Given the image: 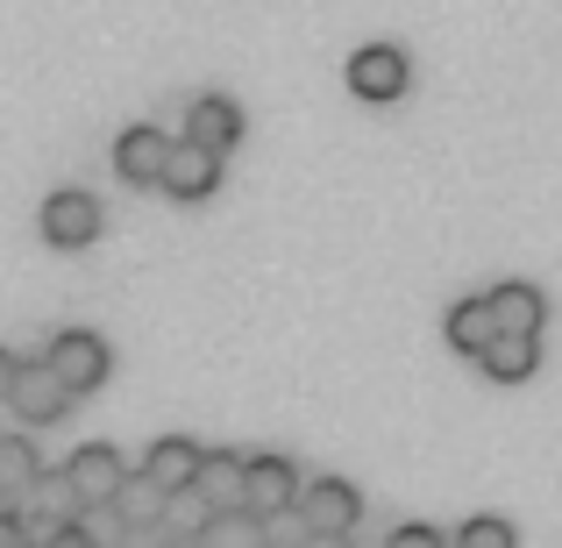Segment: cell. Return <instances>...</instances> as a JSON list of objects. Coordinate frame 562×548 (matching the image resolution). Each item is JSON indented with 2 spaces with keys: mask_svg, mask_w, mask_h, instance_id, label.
<instances>
[{
  "mask_svg": "<svg viewBox=\"0 0 562 548\" xmlns=\"http://www.w3.org/2000/svg\"><path fill=\"white\" fill-rule=\"evenodd\" d=\"M300 463L292 456H249V470H243V513H257L263 527H278L292 506H300Z\"/></svg>",
  "mask_w": 562,
  "mask_h": 548,
  "instance_id": "6da1fadb",
  "label": "cell"
},
{
  "mask_svg": "<svg viewBox=\"0 0 562 548\" xmlns=\"http://www.w3.org/2000/svg\"><path fill=\"white\" fill-rule=\"evenodd\" d=\"M300 527L306 535H357V521H363V499H357V484L349 478H314L300 492Z\"/></svg>",
  "mask_w": 562,
  "mask_h": 548,
  "instance_id": "7a4b0ae2",
  "label": "cell"
},
{
  "mask_svg": "<svg viewBox=\"0 0 562 548\" xmlns=\"http://www.w3.org/2000/svg\"><path fill=\"white\" fill-rule=\"evenodd\" d=\"M43 357H50V370L71 384V399H79V392H100V384H108V370H114L108 343H100V335H86V328L50 335V349H43Z\"/></svg>",
  "mask_w": 562,
  "mask_h": 548,
  "instance_id": "3957f363",
  "label": "cell"
},
{
  "mask_svg": "<svg viewBox=\"0 0 562 548\" xmlns=\"http://www.w3.org/2000/svg\"><path fill=\"white\" fill-rule=\"evenodd\" d=\"M8 406L22 413L29 427H50V421H65V406H71V384L50 370V357H43V364H22V370H14V392H8Z\"/></svg>",
  "mask_w": 562,
  "mask_h": 548,
  "instance_id": "277c9868",
  "label": "cell"
},
{
  "mask_svg": "<svg viewBox=\"0 0 562 548\" xmlns=\"http://www.w3.org/2000/svg\"><path fill=\"white\" fill-rule=\"evenodd\" d=\"M65 478H71V492H79L86 506H108V499L122 492L128 463H122V449H108V441H86V449H71Z\"/></svg>",
  "mask_w": 562,
  "mask_h": 548,
  "instance_id": "5b68a950",
  "label": "cell"
},
{
  "mask_svg": "<svg viewBox=\"0 0 562 548\" xmlns=\"http://www.w3.org/2000/svg\"><path fill=\"white\" fill-rule=\"evenodd\" d=\"M43 235H50L57 249H86L100 235V200L93 192H50V200H43Z\"/></svg>",
  "mask_w": 562,
  "mask_h": 548,
  "instance_id": "8992f818",
  "label": "cell"
},
{
  "mask_svg": "<svg viewBox=\"0 0 562 548\" xmlns=\"http://www.w3.org/2000/svg\"><path fill=\"white\" fill-rule=\"evenodd\" d=\"M165 165H171L165 128H122V136H114V171H122L128 186H165Z\"/></svg>",
  "mask_w": 562,
  "mask_h": 548,
  "instance_id": "52a82bcc",
  "label": "cell"
},
{
  "mask_svg": "<svg viewBox=\"0 0 562 548\" xmlns=\"http://www.w3.org/2000/svg\"><path fill=\"white\" fill-rule=\"evenodd\" d=\"M214 186H221V150L179 136V143H171V165H165V192H171V200H206Z\"/></svg>",
  "mask_w": 562,
  "mask_h": 548,
  "instance_id": "ba28073f",
  "label": "cell"
},
{
  "mask_svg": "<svg viewBox=\"0 0 562 548\" xmlns=\"http://www.w3.org/2000/svg\"><path fill=\"white\" fill-rule=\"evenodd\" d=\"M406 79H413V65H406V51H392V43H371V51L349 57V86H357L363 100H398Z\"/></svg>",
  "mask_w": 562,
  "mask_h": 548,
  "instance_id": "9c48e42d",
  "label": "cell"
},
{
  "mask_svg": "<svg viewBox=\"0 0 562 548\" xmlns=\"http://www.w3.org/2000/svg\"><path fill=\"white\" fill-rule=\"evenodd\" d=\"M243 470H249V456L206 449V463H200V478H192V492H200L214 513H235V506H243Z\"/></svg>",
  "mask_w": 562,
  "mask_h": 548,
  "instance_id": "30bf717a",
  "label": "cell"
},
{
  "mask_svg": "<svg viewBox=\"0 0 562 548\" xmlns=\"http://www.w3.org/2000/svg\"><path fill=\"white\" fill-rule=\"evenodd\" d=\"M200 463H206V449H200V441H186V435H165V441H150V456H143V470H150V478L165 484V492H192Z\"/></svg>",
  "mask_w": 562,
  "mask_h": 548,
  "instance_id": "8fae6325",
  "label": "cell"
},
{
  "mask_svg": "<svg viewBox=\"0 0 562 548\" xmlns=\"http://www.w3.org/2000/svg\"><path fill=\"white\" fill-rule=\"evenodd\" d=\"M186 136H192V143H206V150H235V136H243V108H235L228 93H206V100H192V114H186Z\"/></svg>",
  "mask_w": 562,
  "mask_h": 548,
  "instance_id": "7c38bea8",
  "label": "cell"
},
{
  "mask_svg": "<svg viewBox=\"0 0 562 548\" xmlns=\"http://www.w3.org/2000/svg\"><path fill=\"white\" fill-rule=\"evenodd\" d=\"M492 300V314H498V335H541V321H549V300H541L535 286H498V292H484Z\"/></svg>",
  "mask_w": 562,
  "mask_h": 548,
  "instance_id": "4fadbf2b",
  "label": "cell"
},
{
  "mask_svg": "<svg viewBox=\"0 0 562 548\" xmlns=\"http://www.w3.org/2000/svg\"><path fill=\"white\" fill-rule=\"evenodd\" d=\"M449 343L463 349V357H484V349L498 343V314H492V300H456V306H449Z\"/></svg>",
  "mask_w": 562,
  "mask_h": 548,
  "instance_id": "5bb4252c",
  "label": "cell"
},
{
  "mask_svg": "<svg viewBox=\"0 0 562 548\" xmlns=\"http://www.w3.org/2000/svg\"><path fill=\"white\" fill-rule=\"evenodd\" d=\"M22 513H29V521H57V527H65V521H79V513H86V499L71 492V478H65V470H57V478H50V470H43V478L29 484Z\"/></svg>",
  "mask_w": 562,
  "mask_h": 548,
  "instance_id": "9a60e30c",
  "label": "cell"
},
{
  "mask_svg": "<svg viewBox=\"0 0 562 548\" xmlns=\"http://www.w3.org/2000/svg\"><path fill=\"white\" fill-rule=\"evenodd\" d=\"M36 478H43L36 441H29V435H0V499H14V506H22Z\"/></svg>",
  "mask_w": 562,
  "mask_h": 548,
  "instance_id": "2e32d148",
  "label": "cell"
},
{
  "mask_svg": "<svg viewBox=\"0 0 562 548\" xmlns=\"http://www.w3.org/2000/svg\"><path fill=\"white\" fill-rule=\"evenodd\" d=\"M477 364L492 370L498 384H520V378H535V364H541V343H535V335H498V343L484 349Z\"/></svg>",
  "mask_w": 562,
  "mask_h": 548,
  "instance_id": "e0dca14e",
  "label": "cell"
},
{
  "mask_svg": "<svg viewBox=\"0 0 562 548\" xmlns=\"http://www.w3.org/2000/svg\"><path fill=\"white\" fill-rule=\"evenodd\" d=\"M200 548H278L271 541V527L257 521V513H214V521H206V535H200Z\"/></svg>",
  "mask_w": 562,
  "mask_h": 548,
  "instance_id": "ac0fdd59",
  "label": "cell"
},
{
  "mask_svg": "<svg viewBox=\"0 0 562 548\" xmlns=\"http://www.w3.org/2000/svg\"><path fill=\"white\" fill-rule=\"evenodd\" d=\"M114 506L128 513V527H157L165 521V506H171V492L150 478V470H136V478H122V492H114Z\"/></svg>",
  "mask_w": 562,
  "mask_h": 548,
  "instance_id": "d6986e66",
  "label": "cell"
},
{
  "mask_svg": "<svg viewBox=\"0 0 562 548\" xmlns=\"http://www.w3.org/2000/svg\"><path fill=\"white\" fill-rule=\"evenodd\" d=\"M206 521H214V506H206L200 492H171V506H165V527L179 541H200L206 535Z\"/></svg>",
  "mask_w": 562,
  "mask_h": 548,
  "instance_id": "ffe728a7",
  "label": "cell"
},
{
  "mask_svg": "<svg viewBox=\"0 0 562 548\" xmlns=\"http://www.w3.org/2000/svg\"><path fill=\"white\" fill-rule=\"evenodd\" d=\"M456 548H520V535H513L498 513H477V521L456 527Z\"/></svg>",
  "mask_w": 562,
  "mask_h": 548,
  "instance_id": "44dd1931",
  "label": "cell"
},
{
  "mask_svg": "<svg viewBox=\"0 0 562 548\" xmlns=\"http://www.w3.org/2000/svg\"><path fill=\"white\" fill-rule=\"evenodd\" d=\"M79 527H86V535H93L100 548H122V541H128V513L114 506V499H108V506H86V513H79Z\"/></svg>",
  "mask_w": 562,
  "mask_h": 548,
  "instance_id": "7402d4cb",
  "label": "cell"
},
{
  "mask_svg": "<svg viewBox=\"0 0 562 548\" xmlns=\"http://www.w3.org/2000/svg\"><path fill=\"white\" fill-rule=\"evenodd\" d=\"M384 548H449V535H441V527H427V521H406V527H392V535H384Z\"/></svg>",
  "mask_w": 562,
  "mask_h": 548,
  "instance_id": "603a6c76",
  "label": "cell"
},
{
  "mask_svg": "<svg viewBox=\"0 0 562 548\" xmlns=\"http://www.w3.org/2000/svg\"><path fill=\"white\" fill-rule=\"evenodd\" d=\"M0 548H29V527H22V506H0Z\"/></svg>",
  "mask_w": 562,
  "mask_h": 548,
  "instance_id": "cb8c5ba5",
  "label": "cell"
},
{
  "mask_svg": "<svg viewBox=\"0 0 562 548\" xmlns=\"http://www.w3.org/2000/svg\"><path fill=\"white\" fill-rule=\"evenodd\" d=\"M50 548H100V541H93V535H86V527H79V521H71V527H57V541H50Z\"/></svg>",
  "mask_w": 562,
  "mask_h": 548,
  "instance_id": "d4e9b609",
  "label": "cell"
},
{
  "mask_svg": "<svg viewBox=\"0 0 562 548\" xmlns=\"http://www.w3.org/2000/svg\"><path fill=\"white\" fill-rule=\"evenodd\" d=\"M292 548H357V541H349V535H300Z\"/></svg>",
  "mask_w": 562,
  "mask_h": 548,
  "instance_id": "484cf974",
  "label": "cell"
},
{
  "mask_svg": "<svg viewBox=\"0 0 562 548\" xmlns=\"http://www.w3.org/2000/svg\"><path fill=\"white\" fill-rule=\"evenodd\" d=\"M14 370H22V357H8V349H0V399L14 392Z\"/></svg>",
  "mask_w": 562,
  "mask_h": 548,
  "instance_id": "4316f807",
  "label": "cell"
},
{
  "mask_svg": "<svg viewBox=\"0 0 562 548\" xmlns=\"http://www.w3.org/2000/svg\"><path fill=\"white\" fill-rule=\"evenodd\" d=\"M171 548H200V541H171Z\"/></svg>",
  "mask_w": 562,
  "mask_h": 548,
  "instance_id": "83f0119b",
  "label": "cell"
}]
</instances>
